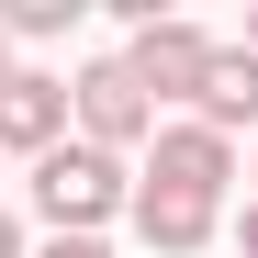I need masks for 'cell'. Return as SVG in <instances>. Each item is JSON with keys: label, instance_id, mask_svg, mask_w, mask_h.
Segmentation results:
<instances>
[{"label": "cell", "instance_id": "9c48e42d", "mask_svg": "<svg viewBox=\"0 0 258 258\" xmlns=\"http://www.w3.org/2000/svg\"><path fill=\"white\" fill-rule=\"evenodd\" d=\"M23 258H112L101 236H45V247H23Z\"/></svg>", "mask_w": 258, "mask_h": 258}, {"label": "cell", "instance_id": "7a4b0ae2", "mask_svg": "<svg viewBox=\"0 0 258 258\" xmlns=\"http://www.w3.org/2000/svg\"><path fill=\"white\" fill-rule=\"evenodd\" d=\"M68 123H79V146L123 157V146H146V135H157V101L123 79V56H90V68L68 79Z\"/></svg>", "mask_w": 258, "mask_h": 258}, {"label": "cell", "instance_id": "4fadbf2b", "mask_svg": "<svg viewBox=\"0 0 258 258\" xmlns=\"http://www.w3.org/2000/svg\"><path fill=\"white\" fill-rule=\"evenodd\" d=\"M247 56H258V12H247Z\"/></svg>", "mask_w": 258, "mask_h": 258}, {"label": "cell", "instance_id": "5b68a950", "mask_svg": "<svg viewBox=\"0 0 258 258\" xmlns=\"http://www.w3.org/2000/svg\"><path fill=\"white\" fill-rule=\"evenodd\" d=\"M68 146V79L56 68H12V90H0V157H45Z\"/></svg>", "mask_w": 258, "mask_h": 258}, {"label": "cell", "instance_id": "8fae6325", "mask_svg": "<svg viewBox=\"0 0 258 258\" xmlns=\"http://www.w3.org/2000/svg\"><path fill=\"white\" fill-rule=\"evenodd\" d=\"M0 258H23V225H12V213H0Z\"/></svg>", "mask_w": 258, "mask_h": 258}, {"label": "cell", "instance_id": "8992f818", "mask_svg": "<svg viewBox=\"0 0 258 258\" xmlns=\"http://www.w3.org/2000/svg\"><path fill=\"white\" fill-rule=\"evenodd\" d=\"M191 123H202V135H225V146H236V123H258V56H247V45H213V56H202V79H191Z\"/></svg>", "mask_w": 258, "mask_h": 258}, {"label": "cell", "instance_id": "6da1fadb", "mask_svg": "<svg viewBox=\"0 0 258 258\" xmlns=\"http://www.w3.org/2000/svg\"><path fill=\"white\" fill-rule=\"evenodd\" d=\"M34 213H45V236H101L112 213H123V157H101V146H45L34 157Z\"/></svg>", "mask_w": 258, "mask_h": 258}, {"label": "cell", "instance_id": "52a82bcc", "mask_svg": "<svg viewBox=\"0 0 258 258\" xmlns=\"http://www.w3.org/2000/svg\"><path fill=\"white\" fill-rule=\"evenodd\" d=\"M123 213H135V236L157 247V258H202L213 247V213H225V202H180V191H123Z\"/></svg>", "mask_w": 258, "mask_h": 258}, {"label": "cell", "instance_id": "7c38bea8", "mask_svg": "<svg viewBox=\"0 0 258 258\" xmlns=\"http://www.w3.org/2000/svg\"><path fill=\"white\" fill-rule=\"evenodd\" d=\"M12 68H23V56H12V45H0V90H12Z\"/></svg>", "mask_w": 258, "mask_h": 258}, {"label": "cell", "instance_id": "277c9868", "mask_svg": "<svg viewBox=\"0 0 258 258\" xmlns=\"http://www.w3.org/2000/svg\"><path fill=\"white\" fill-rule=\"evenodd\" d=\"M225 180H236V146H225V135H202L191 112L146 135V191H180V202H225Z\"/></svg>", "mask_w": 258, "mask_h": 258}, {"label": "cell", "instance_id": "3957f363", "mask_svg": "<svg viewBox=\"0 0 258 258\" xmlns=\"http://www.w3.org/2000/svg\"><path fill=\"white\" fill-rule=\"evenodd\" d=\"M213 56V34L191 12H146V23H123V79H135L146 101H191V79Z\"/></svg>", "mask_w": 258, "mask_h": 258}, {"label": "cell", "instance_id": "30bf717a", "mask_svg": "<svg viewBox=\"0 0 258 258\" xmlns=\"http://www.w3.org/2000/svg\"><path fill=\"white\" fill-rule=\"evenodd\" d=\"M236 258H258V191H247V213H236Z\"/></svg>", "mask_w": 258, "mask_h": 258}, {"label": "cell", "instance_id": "ba28073f", "mask_svg": "<svg viewBox=\"0 0 258 258\" xmlns=\"http://www.w3.org/2000/svg\"><path fill=\"white\" fill-rule=\"evenodd\" d=\"M68 23H79V0H12L0 12V45H56Z\"/></svg>", "mask_w": 258, "mask_h": 258}]
</instances>
